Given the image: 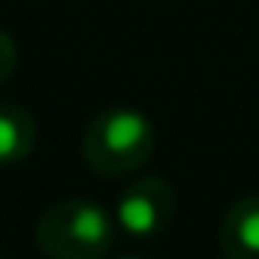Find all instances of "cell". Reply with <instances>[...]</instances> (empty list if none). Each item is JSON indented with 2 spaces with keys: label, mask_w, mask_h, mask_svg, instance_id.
<instances>
[{
  "label": "cell",
  "mask_w": 259,
  "mask_h": 259,
  "mask_svg": "<svg viewBox=\"0 0 259 259\" xmlns=\"http://www.w3.org/2000/svg\"><path fill=\"white\" fill-rule=\"evenodd\" d=\"M115 217L89 197H66L36 220V246L46 259H105L115 246Z\"/></svg>",
  "instance_id": "6da1fadb"
},
{
  "label": "cell",
  "mask_w": 259,
  "mask_h": 259,
  "mask_svg": "<svg viewBox=\"0 0 259 259\" xmlns=\"http://www.w3.org/2000/svg\"><path fill=\"white\" fill-rule=\"evenodd\" d=\"M154 125L138 108H105L82 132V158L95 174L121 177L151 158Z\"/></svg>",
  "instance_id": "7a4b0ae2"
},
{
  "label": "cell",
  "mask_w": 259,
  "mask_h": 259,
  "mask_svg": "<svg viewBox=\"0 0 259 259\" xmlns=\"http://www.w3.org/2000/svg\"><path fill=\"white\" fill-rule=\"evenodd\" d=\"M177 197L164 177H138L121 190L115 203V223L132 240H154L174 220Z\"/></svg>",
  "instance_id": "3957f363"
},
{
  "label": "cell",
  "mask_w": 259,
  "mask_h": 259,
  "mask_svg": "<svg viewBox=\"0 0 259 259\" xmlns=\"http://www.w3.org/2000/svg\"><path fill=\"white\" fill-rule=\"evenodd\" d=\"M223 259H259V194L243 197L220 223Z\"/></svg>",
  "instance_id": "277c9868"
},
{
  "label": "cell",
  "mask_w": 259,
  "mask_h": 259,
  "mask_svg": "<svg viewBox=\"0 0 259 259\" xmlns=\"http://www.w3.org/2000/svg\"><path fill=\"white\" fill-rule=\"evenodd\" d=\"M36 145V118L17 102H0V167L20 164Z\"/></svg>",
  "instance_id": "5b68a950"
},
{
  "label": "cell",
  "mask_w": 259,
  "mask_h": 259,
  "mask_svg": "<svg viewBox=\"0 0 259 259\" xmlns=\"http://www.w3.org/2000/svg\"><path fill=\"white\" fill-rule=\"evenodd\" d=\"M13 66H17V46H13L10 33L0 30V82H7V79H10Z\"/></svg>",
  "instance_id": "8992f818"
},
{
  "label": "cell",
  "mask_w": 259,
  "mask_h": 259,
  "mask_svg": "<svg viewBox=\"0 0 259 259\" xmlns=\"http://www.w3.org/2000/svg\"><path fill=\"white\" fill-rule=\"evenodd\" d=\"M118 259H141V256H118Z\"/></svg>",
  "instance_id": "52a82bcc"
}]
</instances>
